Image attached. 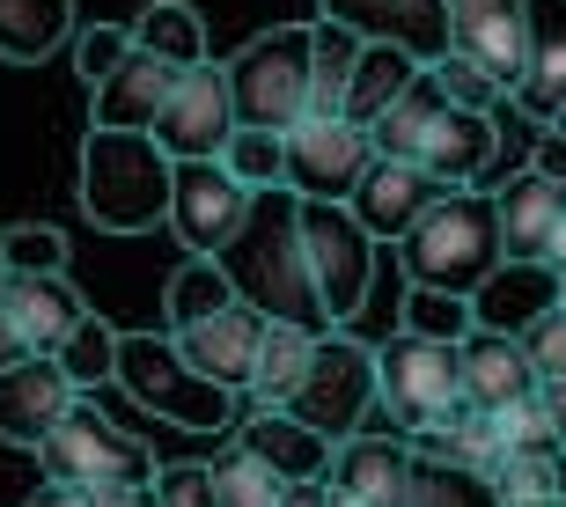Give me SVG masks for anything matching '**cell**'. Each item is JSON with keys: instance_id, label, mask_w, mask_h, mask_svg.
Returning a JSON list of instances; mask_svg holds the SVG:
<instances>
[{"instance_id": "6da1fadb", "label": "cell", "mask_w": 566, "mask_h": 507, "mask_svg": "<svg viewBox=\"0 0 566 507\" xmlns=\"http://www.w3.org/2000/svg\"><path fill=\"white\" fill-rule=\"evenodd\" d=\"M213 265L229 273L235 302H251L265 324L332 331V324H324V302H316V279H310V251H302V199H294V191H258L243 235H235Z\"/></svg>"}, {"instance_id": "7a4b0ae2", "label": "cell", "mask_w": 566, "mask_h": 507, "mask_svg": "<svg viewBox=\"0 0 566 507\" xmlns=\"http://www.w3.org/2000/svg\"><path fill=\"white\" fill-rule=\"evenodd\" d=\"M398 265L412 287L427 295H457L471 302L485 279L501 273V213H493V191H441L434 213L398 243Z\"/></svg>"}, {"instance_id": "3957f363", "label": "cell", "mask_w": 566, "mask_h": 507, "mask_svg": "<svg viewBox=\"0 0 566 507\" xmlns=\"http://www.w3.org/2000/svg\"><path fill=\"white\" fill-rule=\"evenodd\" d=\"M177 162L155 148V133H96L82 140V213L111 235H140L169 221Z\"/></svg>"}, {"instance_id": "277c9868", "label": "cell", "mask_w": 566, "mask_h": 507, "mask_svg": "<svg viewBox=\"0 0 566 507\" xmlns=\"http://www.w3.org/2000/svg\"><path fill=\"white\" fill-rule=\"evenodd\" d=\"M118 390H126L140 412L185 426V434H229V420H235L229 390H213V382L177 353V338H155V331H118Z\"/></svg>"}, {"instance_id": "5b68a950", "label": "cell", "mask_w": 566, "mask_h": 507, "mask_svg": "<svg viewBox=\"0 0 566 507\" xmlns=\"http://www.w3.org/2000/svg\"><path fill=\"white\" fill-rule=\"evenodd\" d=\"M229 66V104L235 126L258 133H294L310 118V22H280L265 38H251Z\"/></svg>"}, {"instance_id": "8992f818", "label": "cell", "mask_w": 566, "mask_h": 507, "mask_svg": "<svg viewBox=\"0 0 566 507\" xmlns=\"http://www.w3.org/2000/svg\"><path fill=\"white\" fill-rule=\"evenodd\" d=\"M38 464H44L52 486H82V493H96V500L133 493V486H155V471H163L126 426H111L104 412H96V398H82L52 434H44Z\"/></svg>"}, {"instance_id": "52a82bcc", "label": "cell", "mask_w": 566, "mask_h": 507, "mask_svg": "<svg viewBox=\"0 0 566 507\" xmlns=\"http://www.w3.org/2000/svg\"><path fill=\"white\" fill-rule=\"evenodd\" d=\"M463 404V353L434 346V338H382L376 346V412L398 434H427L434 420H449Z\"/></svg>"}, {"instance_id": "ba28073f", "label": "cell", "mask_w": 566, "mask_h": 507, "mask_svg": "<svg viewBox=\"0 0 566 507\" xmlns=\"http://www.w3.org/2000/svg\"><path fill=\"white\" fill-rule=\"evenodd\" d=\"M376 412V346H360L354 331H324L310 353V376L287 398V420H302L324 442H354Z\"/></svg>"}, {"instance_id": "9c48e42d", "label": "cell", "mask_w": 566, "mask_h": 507, "mask_svg": "<svg viewBox=\"0 0 566 507\" xmlns=\"http://www.w3.org/2000/svg\"><path fill=\"white\" fill-rule=\"evenodd\" d=\"M302 251H310V279L324 302V324L346 331L360 317V302L376 287V243L346 207H310L302 199Z\"/></svg>"}, {"instance_id": "30bf717a", "label": "cell", "mask_w": 566, "mask_h": 507, "mask_svg": "<svg viewBox=\"0 0 566 507\" xmlns=\"http://www.w3.org/2000/svg\"><path fill=\"white\" fill-rule=\"evenodd\" d=\"M280 140H287V191L310 207H346L354 184L368 177V162H376V140L346 118H302Z\"/></svg>"}, {"instance_id": "8fae6325", "label": "cell", "mask_w": 566, "mask_h": 507, "mask_svg": "<svg viewBox=\"0 0 566 507\" xmlns=\"http://www.w3.org/2000/svg\"><path fill=\"white\" fill-rule=\"evenodd\" d=\"M229 140H235L229 66L207 60V66H191L185 82H177V96L163 104V118H155V148H163L169 162H221Z\"/></svg>"}, {"instance_id": "7c38bea8", "label": "cell", "mask_w": 566, "mask_h": 507, "mask_svg": "<svg viewBox=\"0 0 566 507\" xmlns=\"http://www.w3.org/2000/svg\"><path fill=\"white\" fill-rule=\"evenodd\" d=\"M251 221V191L235 184L221 162H177V191H169V235L185 243V257H221Z\"/></svg>"}, {"instance_id": "4fadbf2b", "label": "cell", "mask_w": 566, "mask_h": 507, "mask_svg": "<svg viewBox=\"0 0 566 507\" xmlns=\"http://www.w3.org/2000/svg\"><path fill=\"white\" fill-rule=\"evenodd\" d=\"M449 52L471 60L501 96H515L530 60V0H449Z\"/></svg>"}, {"instance_id": "5bb4252c", "label": "cell", "mask_w": 566, "mask_h": 507, "mask_svg": "<svg viewBox=\"0 0 566 507\" xmlns=\"http://www.w3.org/2000/svg\"><path fill=\"white\" fill-rule=\"evenodd\" d=\"M434 199H441V184L427 177L420 162H390V155H376V162H368V177L354 184V199H346V213L368 229V243H376V251H382V243L398 251L405 235L434 213Z\"/></svg>"}, {"instance_id": "9a60e30c", "label": "cell", "mask_w": 566, "mask_h": 507, "mask_svg": "<svg viewBox=\"0 0 566 507\" xmlns=\"http://www.w3.org/2000/svg\"><path fill=\"white\" fill-rule=\"evenodd\" d=\"M412 162H420L441 191H485V177L501 169V118H479V110H449L441 104L434 118H427Z\"/></svg>"}, {"instance_id": "2e32d148", "label": "cell", "mask_w": 566, "mask_h": 507, "mask_svg": "<svg viewBox=\"0 0 566 507\" xmlns=\"http://www.w3.org/2000/svg\"><path fill=\"white\" fill-rule=\"evenodd\" d=\"M324 22L354 30L360 44H398L420 66L449 52V0H316Z\"/></svg>"}, {"instance_id": "e0dca14e", "label": "cell", "mask_w": 566, "mask_h": 507, "mask_svg": "<svg viewBox=\"0 0 566 507\" xmlns=\"http://www.w3.org/2000/svg\"><path fill=\"white\" fill-rule=\"evenodd\" d=\"M493 213H501V257L507 265H545L552 243L566 229V184L537 177V169H507V184L493 191Z\"/></svg>"}, {"instance_id": "ac0fdd59", "label": "cell", "mask_w": 566, "mask_h": 507, "mask_svg": "<svg viewBox=\"0 0 566 507\" xmlns=\"http://www.w3.org/2000/svg\"><path fill=\"white\" fill-rule=\"evenodd\" d=\"M412 471H420V448H412V434H398V426H382V434L360 426L354 442L332 448V486L368 500V507H405Z\"/></svg>"}, {"instance_id": "d6986e66", "label": "cell", "mask_w": 566, "mask_h": 507, "mask_svg": "<svg viewBox=\"0 0 566 507\" xmlns=\"http://www.w3.org/2000/svg\"><path fill=\"white\" fill-rule=\"evenodd\" d=\"M82 404L74 376H66L60 360H22L0 376V442L8 448H44V434L66 420Z\"/></svg>"}, {"instance_id": "ffe728a7", "label": "cell", "mask_w": 566, "mask_h": 507, "mask_svg": "<svg viewBox=\"0 0 566 507\" xmlns=\"http://www.w3.org/2000/svg\"><path fill=\"white\" fill-rule=\"evenodd\" d=\"M0 309L15 317V331L30 338V353L38 360H60L66 346H74V331H82L96 309L82 302V287L66 273L38 279V273H8V295H0Z\"/></svg>"}, {"instance_id": "44dd1931", "label": "cell", "mask_w": 566, "mask_h": 507, "mask_svg": "<svg viewBox=\"0 0 566 507\" xmlns=\"http://www.w3.org/2000/svg\"><path fill=\"white\" fill-rule=\"evenodd\" d=\"M258 338H265V317H258L251 302H229L221 317L177 331V353H185L191 368L213 382V390L243 398V390H251V368H258Z\"/></svg>"}, {"instance_id": "7402d4cb", "label": "cell", "mask_w": 566, "mask_h": 507, "mask_svg": "<svg viewBox=\"0 0 566 507\" xmlns=\"http://www.w3.org/2000/svg\"><path fill=\"white\" fill-rule=\"evenodd\" d=\"M177 82H185L177 66L133 52L104 88H88V126L96 133H155V118H163V104L177 96Z\"/></svg>"}, {"instance_id": "603a6c76", "label": "cell", "mask_w": 566, "mask_h": 507, "mask_svg": "<svg viewBox=\"0 0 566 507\" xmlns=\"http://www.w3.org/2000/svg\"><path fill=\"white\" fill-rule=\"evenodd\" d=\"M463 353V404L471 412H507V404H530L537 398V368H530L523 338H493V331H471L457 346Z\"/></svg>"}, {"instance_id": "cb8c5ba5", "label": "cell", "mask_w": 566, "mask_h": 507, "mask_svg": "<svg viewBox=\"0 0 566 507\" xmlns=\"http://www.w3.org/2000/svg\"><path fill=\"white\" fill-rule=\"evenodd\" d=\"M559 104H566V0H530V60L507 110H523L530 126H552Z\"/></svg>"}, {"instance_id": "d4e9b609", "label": "cell", "mask_w": 566, "mask_h": 507, "mask_svg": "<svg viewBox=\"0 0 566 507\" xmlns=\"http://www.w3.org/2000/svg\"><path fill=\"white\" fill-rule=\"evenodd\" d=\"M545 309H559V273H545V265H501V273L471 295V331L523 338Z\"/></svg>"}, {"instance_id": "484cf974", "label": "cell", "mask_w": 566, "mask_h": 507, "mask_svg": "<svg viewBox=\"0 0 566 507\" xmlns=\"http://www.w3.org/2000/svg\"><path fill=\"white\" fill-rule=\"evenodd\" d=\"M235 448H251L258 464H273L287 486L332 478V442H324V434H310L302 420H287V412H243V426H235Z\"/></svg>"}, {"instance_id": "4316f807", "label": "cell", "mask_w": 566, "mask_h": 507, "mask_svg": "<svg viewBox=\"0 0 566 507\" xmlns=\"http://www.w3.org/2000/svg\"><path fill=\"white\" fill-rule=\"evenodd\" d=\"M316 338H324V331H302V324H265L251 390H243V404H251V412H287V398L302 390V376H310Z\"/></svg>"}, {"instance_id": "83f0119b", "label": "cell", "mask_w": 566, "mask_h": 507, "mask_svg": "<svg viewBox=\"0 0 566 507\" xmlns=\"http://www.w3.org/2000/svg\"><path fill=\"white\" fill-rule=\"evenodd\" d=\"M82 15L74 0H0V60L8 66H38L60 44H74Z\"/></svg>"}, {"instance_id": "f1b7e54d", "label": "cell", "mask_w": 566, "mask_h": 507, "mask_svg": "<svg viewBox=\"0 0 566 507\" xmlns=\"http://www.w3.org/2000/svg\"><path fill=\"white\" fill-rule=\"evenodd\" d=\"M133 52L191 74V66H207V22H199L191 0H147L140 15H133Z\"/></svg>"}, {"instance_id": "f546056e", "label": "cell", "mask_w": 566, "mask_h": 507, "mask_svg": "<svg viewBox=\"0 0 566 507\" xmlns=\"http://www.w3.org/2000/svg\"><path fill=\"white\" fill-rule=\"evenodd\" d=\"M427 66L412 60V52H398V44H360V66H354V88H346V126H376L382 110L398 104L405 88L420 82Z\"/></svg>"}, {"instance_id": "4dcf8cb0", "label": "cell", "mask_w": 566, "mask_h": 507, "mask_svg": "<svg viewBox=\"0 0 566 507\" xmlns=\"http://www.w3.org/2000/svg\"><path fill=\"white\" fill-rule=\"evenodd\" d=\"M360 66V38L338 22H310V118H346V88Z\"/></svg>"}, {"instance_id": "1f68e13d", "label": "cell", "mask_w": 566, "mask_h": 507, "mask_svg": "<svg viewBox=\"0 0 566 507\" xmlns=\"http://www.w3.org/2000/svg\"><path fill=\"white\" fill-rule=\"evenodd\" d=\"M412 448H420V456H434V464L479 471V478H493V471H501V442H493V420H485V412H471V404H457L449 420H434L427 434H412Z\"/></svg>"}, {"instance_id": "d6a6232c", "label": "cell", "mask_w": 566, "mask_h": 507, "mask_svg": "<svg viewBox=\"0 0 566 507\" xmlns=\"http://www.w3.org/2000/svg\"><path fill=\"white\" fill-rule=\"evenodd\" d=\"M229 302H235V287H229V273H221L213 257H191V265H177V273H169V287H163L169 338L191 331V324H207V317H221Z\"/></svg>"}, {"instance_id": "836d02e7", "label": "cell", "mask_w": 566, "mask_h": 507, "mask_svg": "<svg viewBox=\"0 0 566 507\" xmlns=\"http://www.w3.org/2000/svg\"><path fill=\"white\" fill-rule=\"evenodd\" d=\"M213 493H221V507H287V478H280L273 464H258L251 448H221L213 456Z\"/></svg>"}, {"instance_id": "e575fe53", "label": "cell", "mask_w": 566, "mask_h": 507, "mask_svg": "<svg viewBox=\"0 0 566 507\" xmlns=\"http://www.w3.org/2000/svg\"><path fill=\"white\" fill-rule=\"evenodd\" d=\"M559 456L566 448H515L493 471V493L501 507H559Z\"/></svg>"}, {"instance_id": "d590c367", "label": "cell", "mask_w": 566, "mask_h": 507, "mask_svg": "<svg viewBox=\"0 0 566 507\" xmlns=\"http://www.w3.org/2000/svg\"><path fill=\"white\" fill-rule=\"evenodd\" d=\"M221 169H229L251 199L258 191H287V140H280V133H258V126H235V140L221 148Z\"/></svg>"}, {"instance_id": "8d00e7d4", "label": "cell", "mask_w": 566, "mask_h": 507, "mask_svg": "<svg viewBox=\"0 0 566 507\" xmlns=\"http://www.w3.org/2000/svg\"><path fill=\"white\" fill-rule=\"evenodd\" d=\"M405 507H501V493H493V478H479V471H457V464L420 456Z\"/></svg>"}, {"instance_id": "74e56055", "label": "cell", "mask_w": 566, "mask_h": 507, "mask_svg": "<svg viewBox=\"0 0 566 507\" xmlns=\"http://www.w3.org/2000/svg\"><path fill=\"white\" fill-rule=\"evenodd\" d=\"M126 60H133V22H82L74 30V74L88 88H104Z\"/></svg>"}, {"instance_id": "f35d334b", "label": "cell", "mask_w": 566, "mask_h": 507, "mask_svg": "<svg viewBox=\"0 0 566 507\" xmlns=\"http://www.w3.org/2000/svg\"><path fill=\"white\" fill-rule=\"evenodd\" d=\"M60 368L74 376V390H96V382H118V331H111L104 317H88L82 331H74V346L60 353Z\"/></svg>"}, {"instance_id": "ab89813d", "label": "cell", "mask_w": 566, "mask_h": 507, "mask_svg": "<svg viewBox=\"0 0 566 507\" xmlns=\"http://www.w3.org/2000/svg\"><path fill=\"white\" fill-rule=\"evenodd\" d=\"M405 331H412V338H434V346H463V338H471V302L405 287Z\"/></svg>"}, {"instance_id": "60d3db41", "label": "cell", "mask_w": 566, "mask_h": 507, "mask_svg": "<svg viewBox=\"0 0 566 507\" xmlns=\"http://www.w3.org/2000/svg\"><path fill=\"white\" fill-rule=\"evenodd\" d=\"M0 265H8V273L52 279V273H66V235L44 229V221H15V229L0 235Z\"/></svg>"}, {"instance_id": "b9f144b4", "label": "cell", "mask_w": 566, "mask_h": 507, "mask_svg": "<svg viewBox=\"0 0 566 507\" xmlns=\"http://www.w3.org/2000/svg\"><path fill=\"white\" fill-rule=\"evenodd\" d=\"M427 74H434V88H441V104H449V110H479V118H501V104H507V96H501L493 82H485V74H479L471 60L441 52V60L427 66Z\"/></svg>"}, {"instance_id": "7bdbcfd3", "label": "cell", "mask_w": 566, "mask_h": 507, "mask_svg": "<svg viewBox=\"0 0 566 507\" xmlns=\"http://www.w3.org/2000/svg\"><path fill=\"white\" fill-rule=\"evenodd\" d=\"M523 353L537 368V390L545 382H566V309H545V317L523 331Z\"/></svg>"}, {"instance_id": "ee69618b", "label": "cell", "mask_w": 566, "mask_h": 507, "mask_svg": "<svg viewBox=\"0 0 566 507\" xmlns=\"http://www.w3.org/2000/svg\"><path fill=\"white\" fill-rule=\"evenodd\" d=\"M155 507H221L207 464H163L155 471Z\"/></svg>"}, {"instance_id": "f6af8a7d", "label": "cell", "mask_w": 566, "mask_h": 507, "mask_svg": "<svg viewBox=\"0 0 566 507\" xmlns=\"http://www.w3.org/2000/svg\"><path fill=\"white\" fill-rule=\"evenodd\" d=\"M530 169H537V177H552V184H566V133L559 126H537V133H530Z\"/></svg>"}, {"instance_id": "bcb514c9", "label": "cell", "mask_w": 566, "mask_h": 507, "mask_svg": "<svg viewBox=\"0 0 566 507\" xmlns=\"http://www.w3.org/2000/svg\"><path fill=\"white\" fill-rule=\"evenodd\" d=\"M22 360H38V353H30V338L15 331V317L0 309V376H8V368H22Z\"/></svg>"}, {"instance_id": "7dc6e473", "label": "cell", "mask_w": 566, "mask_h": 507, "mask_svg": "<svg viewBox=\"0 0 566 507\" xmlns=\"http://www.w3.org/2000/svg\"><path fill=\"white\" fill-rule=\"evenodd\" d=\"M537 404H545V426H552V442L566 448V382H545V390H537Z\"/></svg>"}, {"instance_id": "c3c4849f", "label": "cell", "mask_w": 566, "mask_h": 507, "mask_svg": "<svg viewBox=\"0 0 566 507\" xmlns=\"http://www.w3.org/2000/svg\"><path fill=\"white\" fill-rule=\"evenodd\" d=\"M30 507H96V493H82V486H52V478H44V486L30 493Z\"/></svg>"}, {"instance_id": "681fc988", "label": "cell", "mask_w": 566, "mask_h": 507, "mask_svg": "<svg viewBox=\"0 0 566 507\" xmlns=\"http://www.w3.org/2000/svg\"><path fill=\"white\" fill-rule=\"evenodd\" d=\"M96 507H155V486H133V493H111V500H96Z\"/></svg>"}, {"instance_id": "f907efd6", "label": "cell", "mask_w": 566, "mask_h": 507, "mask_svg": "<svg viewBox=\"0 0 566 507\" xmlns=\"http://www.w3.org/2000/svg\"><path fill=\"white\" fill-rule=\"evenodd\" d=\"M332 507H368V500H354V493H338V486H332Z\"/></svg>"}, {"instance_id": "816d5d0a", "label": "cell", "mask_w": 566, "mask_h": 507, "mask_svg": "<svg viewBox=\"0 0 566 507\" xmlns=\"http://www.w3.org/2000/svg\"><path fill=\"white\" fill-rule=\"evenodd\" d=\"M559 507H566V456H559Z\"/></svg>"}, {"instance_id": "f5cc1de1", "label": "cell", "mask_w": 566, "mask_h": 507, "mask_svg": "<svg viewBox=\"0 0 566 507\" xmlns=\"http://www.w3.org/2000/svg\"><path fill=\"white\" fill-rule=\"evenodd\" d=\"M552 126H559V133H566V104H559V110H552Z\"/></svg>"}, {"instance_id": "db71d44e", "label": "cell", "mask_w": 566, "mask_h": 507, "mask_svg": "<svg viewBox=\"0 0 566 507\" xmlns=\"http://www.w3.org/2000/svg\"><path fill=\"white\" fill-rule=\"evenodd\" d=\"M0 295H8V265H0Z\"/></svg>"}, {"instance_id": "11a10c76", "label": "cell", "mask_w": 566, "mask_h": 507, "mask_svg": "<svg viewBox=\"0 0 566 507\" xmlns=\"http://www.w3.org/2000/svg\"><path fill=\"white\" fill-rule=\"evenodd\" d=\"M559 309H566V279H559Z\"/></svg>"}]
</instances>
